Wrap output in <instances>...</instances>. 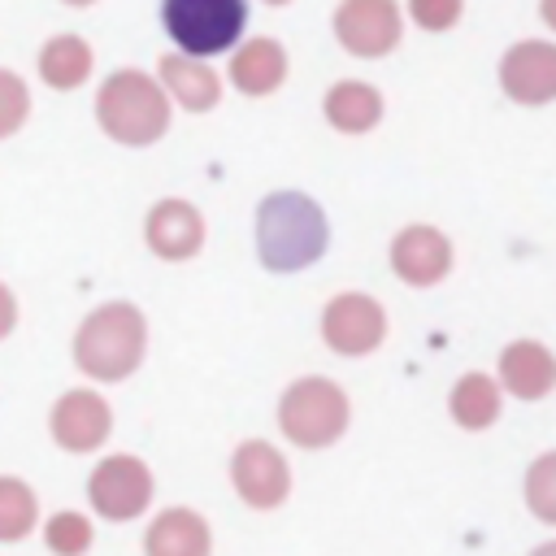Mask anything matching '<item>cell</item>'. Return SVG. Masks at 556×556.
I'll use <instances>...</instances> for the list:
<instances>
[{
    "mask_svg": "<svg viewBox=\"0 0 556 556\" xmlns=\"http://www.w3.org/2000/svg\"><path fill=\"white\" fill-rule=\"evenodd\" d=\"M330 243V222L321 204L304 191H269L256 208V252L261 265L274 274H295L308 269L313 261L326 256Z\"/></svg>",
    "mask_w": 556,
    "mask_h": 556,
    "instance_id": "cell-1",
    "label": "cell"
},
{
    "mask_svg": "<svg viewBox=\"0 0 556 556\" xmlns=\"http://www.w3.org/2000/svg\"><path fill=\"white\" fill-rule=\"evenodd\" d=\"M148 352V321L135 304L113 300L87 313L74 334V365L96 382H122L139 369Z\"/></svg>",
    "mask_w": 556,
    "mask_h": 556,
    "instance_id": "cell-2",
    "label": "cell"
},
{
    "mask_svg": "<svg viewBox=\"0 0 556 556\" xmlns=\"http://www.w3.org/2000/svg\"><path fill=\"white\" fill-rule=\"evenodd\" d=\"M96 122L109 139H117L126 148H148L169 126V96L161 91V83L152 74L117 70L96 91Z\"/></svg>",
    "mask_w": 556,
    "mask_h": 556,
    "instance_id": "cell-3",
    "label": "cell"
},
{
    "mask_svg": "<svg viewBox=\"0 0 556 556\" xmlns=\"http://www.w3.org/2000/svg\"><path fill=\"white\" fill-rule=\"evenodd\" d=\"M165 35L182 56H217L230 52L248 26V0H161Z\"/></svg>",
    "mask_w": 556,
    "mask_h": 556,
    "instance_id": "cell-4",
    "label": "cell"
},
{
    "mask_svg": "<svg viewBox=\"0 0 556 556\" xmlns=\"http://www.w3.org/2000/svg\"><path fill=\"white\" fill-rule=\"evenodd\" d=\"M348 395L330 378H295L278 400V426L295 447H330L348 430Z\"/></svg>",
    "mask_w": 556,
    "mask_h": 556,
    "instance_id": "cell-5",
    "label": "cell"
},
{
    "mask_svg": "<svg viewBox=\"0 0 556 556\" xmlns=\"http://www.w3.org/2000/svg\"><path fill=\"white\" fill-rule=\"evenodd\" d=\"M87 500L104 521H130L152 500V473L135 456H104L87 478Z\"/></svg>",
    "mask_w": 556,
    "mask_h": 556,
    "instance_id": "cell-6",
    "label": "cell"
},
{
    "mask_svg": "<svg viewBox=\"0 0 556 556\" xmlns=\"http://www.w3.org/2000/svg\"><path fill=\"white\" fill-rule=\"evenodd\" d=\"M321 339L339 356H365L387 339V313L365 291H343L321 313Z\"/></svg>",
    "mask_w": 556,
    "mask_h": 556,
    "instance_id": "cell-7",
    "label": "cell"
},
{
    "mask_svg": "<svg viewBox=\"0 0 556 556\" xmlns=\"http://www.w3.org/2000/svg\"><path fill=\"white\" fill-rule=\"evenodd\" d=\"M334 35L352 56H387L400 35H404V17L395 0H343L334 9Z\"/></svg>",
    "mask_w": 556,
    "mask_h": 556,
    "instance_id": "cell-8",
    "label": "cell"
},
{
    "mask_svg": "<svg viewBox=\"0 0 556 556\" xmlns=\"http://www.w3.org/2000/svg\"><path fill=\"white\" fill-rule=\"evenodd\" d=\"M230 482L248 508H278L291 491V469L274 443L248 439L230 456Z\"/></svg>",
    "mask_w": 556,
    "mask_h": 556,
    "instance_id": "cell-9",
    "label": "cell"
},
{
    "mask_svg": "<svg viewBox=\"0 0 556 556\" xmlns=\"http://www.w3.org/2000/svg\"><path fill=\"white\" fill-rule=\"evenodd\" d=\"M500 87L517 104H547L556 96V43L547 39L513 43L500 61Z\"/></svg>",
    "mask_w": 556,
    "mask_h": 556,
    "instance_id": "cell-10",
    "label": "cell"
},
{
    "mask_svg": "<svg viewBox=\"0 0 556 556\" xmlns=\"http://www.w3.org/2000/svg\"><path fill=\"white\" fill-rule=\"evenodd\" d=\"M113 430V413L104 404V395L78 387V391H65L56 404H52V439L65 447V452H96Z\"/></svg>",
    "mask_w": 556,
    "mask_h": 556,
    "instance_id": "cell-11",
    "label": "cell"
},
{
    "mask_svg": "<svg viewBox=\"0 0 556 556\" xmlns=\"http://www.w3.org/2000/svg\"><path fill=\"white\" fill-rule=\"evenodd\" d=\"M143 239L161 261H191L204 248V217L187 200H156L143 222Z\"/></svg>",
    "mask_w": 556,
    "mask_h": 556,
    "instance_id": "cell-12",
    "label": "cell"
},
{
    "mask_svg": "<svg viewBox=\"0 0 556 556\" xmlns=\"http://www.w3.org/2000/svg\"><path fill=\"white\" fill-rule=\"evenodd\" d=\"M391 269L408 287H434L452 269V243L434 226H404L391 243Z\"/></svg>",
    "mask_w": 556,
    "mask_h": 556,
    "instance_id": "cell-13",
    "label": "cell"
},
{
    "mask_svg": "<svg viewBox=\"0 0 556 556\" xmlns=\"http://www.w3.org/2000/svg\"><path fill=\"white\" fill-rule=\"evenodd\" d=\"M156 83H161V91L174 96L187 113H208V109L222 104V78H217V70H208V65L195 61V56L165 52Z\"/></svg>",
    "mask_w": 556,
    "mask_h": 556,
    "instance_id": "cell-14",
    "label": "cell"
},
{
    "mask_svg": "<svg viewBox=\"0 0 556 556\" xmlns=\"http://www.w3.org/2000/svg\"><path fill=\"white\" fill-rule=\"evenodd\" d=\"M500 382L517 400H543L556 387V361L539 339H517L500 352Z\"/></svg>",
    "mask_w": 556,
    "mask_h": 556,
    "instance_id": "cell-15",
    "label": "cell"
},
{
    "mask_svg": "<svg viewBox=\"0 0 556 556\" xmlns=\"http://www.w3.org/2000/svg\"><path fill=\"white\" fill-rule=\"evenodd\" d=\"M213 539H208V521L191 508H165L143 539L148 556H208Z\"/></svg>",
    "mask_w": 556,
    "mask_h": 556,
    "instance_id": "cell-16",
    "label": "cell"
},
{
    "mask_svg": "<svg viewBox=\"0 0 556 556\" xmlns=\"http://www.w3.org/2000/svg\"><path fill=\"white\" fill-rule=\"evenodd\" d=\"M287 78V52L274 39H248L230 61V83L243 96H269Z\"/></svg>",
    "mask_w": 556,
    "mask_h": 556,
    "instance_id": "cell-17",
    "label": "cell"
},
{
    "mask_svg": "<svg viewBox=\"0 0 556 556\" xmlns=\"http://www.w3.org/2000/svg\"><path fill=\"white\" fill-rule=\"evenodd\" d=\"M326 122L343 135H365L382 122V96L378 87L361 83V78H343L326 91Z\"/></svg>",
    "mask_w": 556,
    "mask_h": 556,
    "instance_id": "cell-18",
    "label": "cell"
},
{
    "mask_svg": "<svg viewBox=\"0 0 556 556\" xmlns=\"http://www.w3.org/2000/svg\"><path fill=\"white\" fill-rule=\"evenodd\" d=\"M39 78L52 91H74L91 78V48L78 35H52L39 48Z\"/></svg>",
    "mask_w": 556,
    "mask_h": 556,
    "instance_id": "cell-19",
    "label": "cell"
},
{
    "mask_svg": "<svg viewBox=\"0 0 556 556\" xmlns=\"http://www.w3.org/2000/svg\"><path fill=\"white\" fill-rule=\"evenodd\" d=\"M447 404H452V417L465 430H486L500 417V382L486 378V374H465L452 387V400Z\"/></svg>",
    "mask_w": 556,
    "mask_h": 556,
    "instance_id": "cell-20",
    "label": "cell"
},
{
    "mask_svg": "<svg viewBox=\"0 0 556 556\" xmlns=\"http://www.w3.org/2000/svg\"><path fill=\"white\" fill-rule=\"evenodd\" d=\"M39 500L22 478H0V543H17L35 530Z\"/></svg>",
    "mask_w": 556,
    "mask_h": 556,
    "instance_id": "cell-21",
    "label": "cell"
},
{
    "mask_svg": "<svg viewBox=\"0 0 556 556\" xmlns=\"http://www.w3.org/2000/svg\"><path fill=\"white\" fill-rule=\"evenodd\" d=\"M43 543L56 552V556H83L91 547V521L83 513H56L48 526H43Z\"/></svg>",
    "mask_w": 556,
    "mask_h": 556,
    "instance_id": "cell-22",
    "label": "cell"
},
{
    "mask_svg": "<svg viewBox=\"0 0 556 556\" xmlns=\"http://www.w3.org/2000/svg\"><path fill=\"white\" fill-rule=\"evenodd\" d=\"M30 113V91L13 70H0V139L17 135Z\"/></svg>",
    "mask_w": 556,
    "mask_h": 556,
    "instance_id": "cell-23",
    "label": "cell"
},
{
    "mask_svg": "<svg viewBox=\"0 0 556 556\" xmlns=\"http://www.w3.org/2000/svg\"><path fill=\"white\" fill-rule=\"evenodd\" d=\"M526 495H530V508H534L543 521H556V460H552V456H543V460L530 469Z\"/></svg>",
    "mask_w": 556,
    "mask_h": 556,
    "instance_id": "cell-24",
    "label": "cell"
},
{
    "mask_svg": "<svg viewBox=\"0 0 556 556\" xmlns=\"http://www.w3.org/2000/svg\"><path fill=\"white\" fill-rule=\"evenodd\" d=\"M460 0H408V13L421 30H452L460 22Z\"/></svg>",
    "mask_w": 556,
    "mask_h": 556,
    "instance_id": "cell-25",
    "label": "cell"
},
{
    "mask_svg": "<svg viewBox=\"0 0 556 556\" xmlns=\"http://www.w3.org/2000/svg\"><path fill=\"white\" fill-rule=\"evenodd\" d=\"M13 326H17V300H13V291L0 282V339H4Z\"/></svg>",
    "mask_w": 556,
    "mask_h": 556,
    "instance_id": "cell-26",
    "label": "cell"
},
{
    "mask_svg": "<svg viewBox=\"0 0 556 556\" xmlns=\"http://www.w3.org/2000/svg\"><path fill=\"white\" fill-rule=\"evenodd\" d=\"M534 556H556V543H543V547H539Z\"/></svg>",
    "mask_w": 556,
    "mask_h": 556,
    "instance_id": "cell-27",
    "label": "cell"
},
{
    "mask_svg": "<svg viewBox=\"0 0 556 556\" xmlns=\"http://www.w3.org/2000/svg\"><path fill=\"white\" fill-rule=\"evenodd\" d=\"M265 4H291V0H265Z\"/></svg>",
    "mask_w": 556,
    "mask_h": 556,
    "instance_id": "cell-28",
    "label": "cell"
},
{
    "mask_svg": "<svg viewBox=\"0 0 556 556\" xmlns=\"http://www.w3.org/2000/svg\"><path fill=\"white\" fill-rule=\"evenodd\" d=\"M65 4H91V0H65Z\"/></svg>",
    "mask_w": 556,
    "mask_h": 556,
    "instance_id": "cell-29",
    "label": "cell"
}]
</instances>
